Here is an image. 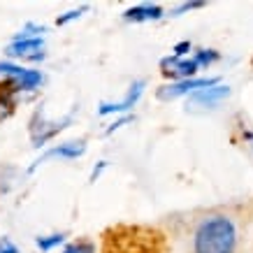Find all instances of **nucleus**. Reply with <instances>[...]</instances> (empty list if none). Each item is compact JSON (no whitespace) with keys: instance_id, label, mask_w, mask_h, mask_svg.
I'll return each mask as SVG.
<instances>
[{"instance_id":"nucleus-1","label":"nucleus","mask_w":253,"mask_h":253,"mask_svg":"<svg viewBox=\"0 0 253 253\" xmlns=\"http://www.w3.org/2000/svg\"><path fill=\"white\" fill-rule=\"evenodd\" d=\"M239 228L228 214H207L193 228L191 253H237Z\"/></svg>"},{"instance_id":"nucleus-2","label":"nucleus","mask_w":253,"mask_h":253,"mask_svg":"<svg viewBox=\"0 0 253 253\" xmlns=\"http://www.w3.org/2000/svg\"><path fill=\"white\" fill-rule=\"evenodd\" d=\"M0 77H2V84L0 88L2 91L12 93L16 100L21 93H31L35 88L42 86L44 82V75L35 68H23V65H16L12 61H0Z\"/></svg>"},{"instance_id":"nucleus-3","label":"nucleus","mask_w":253,"mask_h":253,"mask_svg":"<svg viewBox=\"0 0 253 253\" xmlns=\"http://www.w3.org/2000/svg\"><path fill=\"white\" fill-rule=\"evenodd\" d=\"M221 84V79L218 77H193V79H181V82H169V84H163L156 95L158 100L163 102H169V100H176V98H184L188 95L191 98L193 93L202 91V88H209V86H216Z\"/></svg>"},{"instance_id":"nucleus-4","label":"nucleus","mask_w":253,"mask_h":253,"mask_svg":"<svg viewBox=\"0 0 253 253\" xmlns=\"http://www.w3.org/2000/svg\"><path fill=\"white\" fill-rule=\"evenodd\" d=\"M86 154V139H72V142H63V144H56L51 149H46L42 156H38L33 165L28 168V174H33L38 168H42L44 163L49 161H77Z\"/></svg>"},{"instance_id":"nucleus-5","label":"nucleus","mask_w":253,"mask_h":253,"mask_svg":"<svg viewBox=\"0 0 253 253\" xmlns=\"http://www.w3.org/2000/svg\"><path fill=\"white\" fill-rule=\"evenodd\" d=\"M70 121H72V116H65L63 121H46L44 119V112H35V116H33L31 121V142L35 149H42V146L49 142V139H54L56 135L61 130H65L70 126Z\"/></svg>"},{"instance_id":"nucleus-6","label":"nucleus","mask_w":253,"mask_h":253,"mask_svg":"<svg viewBox=\"0 0 253 253\" xmlns=\"http://www.w3.org/2000/svg\"><path fill=\"white\" fill-rule=\"evenodd\" d=\"M7 56L12 61H26V63H42L46 58L44 51V38L35 40H12L7 44Z\"/></svg>"},{"instance_id":"nucleus-7","label":"nucleus","mask_w":253,"mask_h":253,"mask_svg":"<svg viewBox=\"0 0 253 253\" xmlns=\"http://www.w3.org/2000/svg\"><path fill=\"white\" fill-rule=\"evenodd\" d=\"M144 88H146V82H144V79L132 82V84L128 86L126 95H123L119 102H100L98 114L100 116H112V114H123V116H126L139 102V98L144 95Z\"/></svg>"},{"instance_id":"nucleus-8","label":"nucleus","mask_w":253,"mask_h":253,"mask_svg":"<svg viewBox=\"0 0 253 253\" xmlns=\"http://www.w3.org/2000/svg\"><path fill=\"white\" fill-rule=\"evenodd\" d=\"M228 98H230V86L216 84V86H209V88H202V91L193 93L191 98H188L186 109H191V112H198V109H216L223 100H228Z\"/></svg>"},{"instance_id":"nucleus-9","label":"nucleus","mask_w":253,"mask_h":253,"mask_svg":"<svg viewBox=\"0 0 253 253\" xmlns=\"http://www.w3.org/2000/svg\"><path fill=\"white\" fill-rule=\"evenodd\" d=\"M163 77H169L172 82H181V79H193L200 72V65L195 58H176V56H165L161 61Z\"/></svg>"},{"instance_id":"nucleus-10","label":"nucleus","mask_w":253,"mask_h":253,"mask_svg":"<svg viewBox=\"0 0 253 253\" xmlns=\"http://www.w3.org/2000/svg\"><path fill=\"white\" fill-rule=\"evenodd\" d=\"M165 16V9L156 2H139L132 5L123 12V21L128 23H149V21H161Z\"/></svg>"},{"instance_id":"nucleus-11","label":"nucleus","mask_w":253,"mask_h":253,"mask_svg":"<svg viewBox=\"0 0 253 253\" xmlns=\"http://www.w3.org/2000/svg\"><path fill=\"white\" fill-rule=\"evenodd\" d=\"M65 242V235L63 232H54V235H42V237H35V246H38L42 253H49L58 249V246Z\"/></svg>"},{"instance_id":"nucleus-12","label":"nucleus","mask_w":253,"mask_h":253,"mask_svg":"<svg viewBox=\"0 0 253 253\" xmlns=\"http://www.w3.org/2000/svg\"><path fill=\"white\" fill-rule=\"evenodd\" d=\"M46 33H49V28L46 26H40V23H26L21 31L16 33L12 40H35V38H44Z\"/></svg>"},{"instance_id":"nucleus-13","label":"nucleus","mask_w":253,"mask_h":253,"mask_svg":"<svg viewBox=\"0 0 253 253\" xmlns=\"http://www.w3.org/2000/svg\"><path fill=\"white\" fill-rule=\"evenodd\" d=\"M193 58L202 70V68H211L216 61H221V54L216 49H198V51H193Z\"/></svg>"},{"instance_id":"nucleus-14","label":"nucleus","mask_w":253,"mask_h":253,"mask_svg":"<svg viewBox=\"0 0 253 253\" xmlns=\"http://www.w3.org/2000/svg\"><path fill=\"white\" fill-rule=\"evenodd\" d=\"M14 109H16V98L12 95V93L0 88V123L7 121L9 116L14 114Z\"/></svg>"},{"instance_id":"nucleus-15","label":"nucleus","mask_w":253,"mask_h":253,"mask_svg":"<svg viewBox=\"0 0 253 253\" xmlns=\"http://www.w3.org/2000/svg\"><path fill=\"white\" fill-rule=\"evenodd\" d=\"M88 9H91V5H79V7H75V9H68V12H63V14L56 19V26H68V23L77 21V19H82Z\"/></svg>"},{"instance_id":"nucleus-16","label":"nucleus","mask_w":253,"mask_h":253,"mask_svg":"<svg viewBox=\"0 0 253 253\" xmlns=\"http://www.w3.org/2000/svg\"><path fill=\"white\" fill-rule=\"evenodd\" d=\"M61 253H98V246L91 239H77V242L65 246Z\"/></svg>"},{"instance_id":"nucleus-17","label":"nucleus","mask_w":253,"mask_h":253,"mask_svg":"<svg viewBox=\"0 0 253 253\" xmlns=\"http://www.w3.org/2000/svg\"><path fill=\"white\" fill-rule=\"evenodd\" d=\"M107 168H109V161H98L95 165H93V169H91V174H88V184H95L100 176L107 172Z\"/></svg>"},{"instance_id":"nucleus-18","label":"nucleus","mask_w":253,"mask_h":253,"mask_svg":"<svg viewBox=\"0 0 253 253\" xmlns=\"http://www.w3.org/2000/svg\"><path fill=\"white\" fill-rule=\"evenodd\" d=\"M205 5H207V2H181V5H179V7H174L172 12H169V14H172V16H181L184 12H191V9H200V7H205Z\"/></svg>"},{"instance_id":"nucleus-19","label":"nucleus","mask_w":253,"mask_h":253,"mask_svg":"<svg viewBox=\"0 0 253 253\" xmlns=\"http://www.w3.org/2000/svg\"><path fill=\"white\" fill-rule=\"evenodd\" d=\"M191 49H193V44L188 42V40H184V42L174 44V49H172L174 54L172 56H176V58H188V51H191Z\"/></svg>"},{"instance_id":"nucleus-20","label":"nucleus","mask_w":253,"mask_h":253,"mask_svg":"<svg viewBox=\"0 0 253 253\" xmlns=\"http://www.w3.org/2000/svg\"><path fill=\"white\" fill-rule=\"evenodd\" d=\"M132 121V116L130 114H126V116H121V119H116L114 123H112V126H109L107 130H105V135H114L116 130H121L123 126H126V123H130Z\"/></svg>"},{"instance_id":"nucleus-21","label":"nucleus","mask_w":253,"mask_h":253,"mask_svg":"<svg viewBox=\"0 0 253 253\" xmlns=\"http://www.w3.org/2000/svg\"><path fill=\"white\" fill-rule=\"evenodd\" d=\"M0 253H21V251L9 237H0Z\"/></svg>"},{"instance_id":"nucleus-22","label":"nucleus","mask_w":253,"mask_h":253,"mask_svg":"<svg viewBox=\"0 0 253 253\" xmlns=\"http://www.w3.org/2000/svg\"><path fill=\"white\" fill-rule=\"evenodd\" d=\"M244 137L249 139V144H251V149H253V132H244Z\"/></svg>"}]
</instances>
